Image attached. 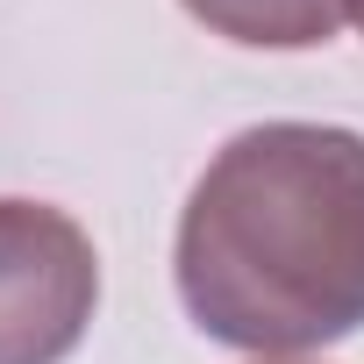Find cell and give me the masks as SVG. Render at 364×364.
Returning a JSON list of instances; mask_svg holds the SVG:
<instances>
[{"mask_svg":"<svg viewBox=\"0 0 364 364\" xmlns=\"http://www.w3.org/2000/svg\"><path fill=\"white\" fill-rule=\"evenodd\" d=\"M171 279L208 343L307 357L364 328V136L257 122L178 208Z\"/></svg>","mask_w":364,"mask_h":364,"instance_id":"cell-1","label":"cell"},{"mask_svg":"<svg viewBox=\"0 0 364 364\" xmlns=\"http://www.w3.org/2000/svg\"><path fill=\"white\" fill-rule=\"evenodd\" d=\"M178 8L243 50H321L343 29V0H178Z\"/></svg>","mask_w":364,"mask_h":364,"instance_id":"cell-3","label":"cell"},{"mask_svg":"<svg viewBox=\"0 0 364 364\" xmlns=\"http://www.w3.org/2000/svg\"><path fill=\"white\" fill-rule=\"evenodd\" d=\"M343 22H350V29L364 36V0H343Z\"/></svg>","mask_w":364,"mask_h":364,"instance_id":"cell-4","label":"cell"},{"mask_svg":"<svg viewBox=\"0 0 364 364\" xmlns=\"http://www.w3.org/2000/svg\"><path fill=\"white\" fill-rule=\"evenodd\" d=\"M100 307L93 236L50 200H0V364H65Z\"/></svg>","mask_w":364,"mask_h":364,"instance_id":"cell-2","label":"cell"},{"mask_svg":"<svg viewBox=\"0 0 364 364\" xmlns=\"http://www.w3.org/2000/svg\"><path fill=\"white\" fill-rule=\"evenodd\" d=\"M257 364H300V357H257Z\"/></svg>","mask_w":364,"mask_h":364,"instance_id":"cell-5","label":"cell"}]
</instances>
